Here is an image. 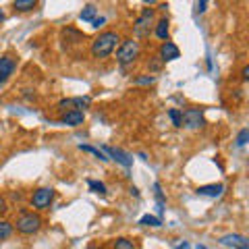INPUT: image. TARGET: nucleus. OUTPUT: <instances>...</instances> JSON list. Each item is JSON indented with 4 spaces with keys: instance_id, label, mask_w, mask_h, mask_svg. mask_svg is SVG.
Masks as SVG:
<instances>
[{
    "instance_id": "nucleus-1",
    "label": "nucleus",
    "mask_w": 249,
    "mask_h": 249,
    "mask_svg": "<svg viewBox=\"0 0 249 249\" xmlns=\"http://www.w3.org/2000/svg\"><path fill=\"white\" fill-rule=\"evenodd\" d=\"M121 44V36L116 31H102L96 40L91 42V54L93 58H108Z\"/></svg>"
},
{
    "instance_id": "nucleus-2",
    "label": "nucleus",
    "mask_w": 249,
    "mask_h": 249,
    "mask_svg": "<svg viewBox=\"0 0 249 249\" xmlns=\"http://www.w3.org/2000/svg\"><path fill=\"white\" fill-rule=\"evenodd\" d=\"M15 227H17V232H21V235H36L42 229V216L36 212H21Z\"/></svg>"
},
{
    "instance_id": "nucleus-3",
    "label": "nucleus",
    "mask_w": 249,
    "mask_h": 249,
    "mask_svg": "<svg viewBox=\"0 0 249 249\" xmlns=\"http://www.w3.org/2000/svg\"><path fill=\"white\" fill-rule=\"evenodd\" d=\"M139 56V44L135 40H124L121 42L119 50H116V60H119V65H131V62H135Z\"/></svg>"
},
{
    "instance_id": "nucleus-4",
    "label": "nucleus",
    "mask_w": 249,
    "mask_h": 249,
    "mask_svg": "<svg viewBox=\"0 0 249 249\" xmlns=\"http://www.w3.org/2000/svg\"><path fill=\"white\" fill-rule=\"evenodd\" d=\"M204 124H206V119L201 108H187L185 112H181V127L196 131V129H201Z\"/></svg>"
},
{
    "instance_id": "nucleus-5",
    "label": "nucleus",
    "mask_w": 249,
    "mask_h": 249,
    "mask_svg": "<svg viewBox=\"0 0 249 249\" xmlns=\"http://www.w3.org/2000/svg\"><path fill=\"white\" fill-rule=\"evenodd\" d=\"M52 199H54V189L52 187H40V189H36L34 196H31V208L46 210V208H50Z\"/></svg>"
},
{
    "instance_id": "nucleus-6",
    "label": "nucleus",
    "mask_w": 249,
    "mask_h": 249,
    "mask_svg": "<svg viewBox=\"0 0 249 249\" xmlns=\"http://www.w3.org/2000/svg\"><path fill=\"white\" fill-rule=\"evenodd\" d=\"M152 19H154V9H143L142 15L137 17L135 21V36L137 37H145V36H150V27H152Z\"/></svg>"
},
{
    "instance_id": "nucleus-7",
    "label": "nucleus",
    "mask_w": 249,
    "mask_h": 249,
    "mask_svg": "<svg viewBox=\"0 0 249 249\" xmlns=\"http://www.w3.org/2000/svg\"><path fill=\"white\" fill-rule=\"evenodd\" d=\"M102 152H104V154H108V156H110L112 160H116V162H119V164H123L124 168H131V166H133V158H131V156H129L127 152L119 150V147L104 145V147H102ZM110 158H108V160H110Z\"/></svg>"
},
{
    "instance_id": "nucleus-8",
    "label": "nucleus",
    "mask_w": 249,
    "mask_h": 249,
    "mask_svg": "<svg viewBox=\"0 0 249 249\" xmlns=\"http://www.w3.org/2000/svg\"><path fill=\"white\" fill-rule=\"evenodd\" d=\"M222 245H229V247H235V249H249V241L243 235H237V232H231V235H224L218 239Z\"/></svg>"
},
{
    "instance_id": "nucleus-9",
    "label": "nucleus",
    "mask_w": 249,
    "mask_h": 249,
    "mask_svg": "<svg viewBox=\"0 0 249 249\" xmlns=\"http://www.w3.org/2000/svg\"><path fill=\"white\" fill-rule=\"evenodd\" d=\"M15 67H17V62L11 56H0V85L9 81V77L15 73Z\"/></svg>"
},
{
    "instance_id": "nucleus-10",
    "label": "nucleus",
    "mask_w": 249,
    "mask_h": 249,
    "mask_svg": "<svg viewBox=\"0 0 249 249\" xmlns=\"http://www.w3.org/2000/svg\"><path fill=\"white\" fill-rule=\"evenodd\" d=\"M224 191V185L222 183H212V185H201L196 189L197 196H204V197H220Z\"/></svg>"
},
{
    "instance_id": "nucleus-11",
    "label": "nucleus",
    "mask_w": 249,
    "mask_h": 249,
    "mask_svg": "<svg viewBox=\"0 0 249 249\" xmlns=\"http://www.w3.org/2000/svg\"><path fill=\"white\" fill-rule=\"evenodd\" d=\"M178 56H181V50H178L173 42H164V44L160 46V60H162V62L177 60Z\"/></svg>"
},
{
    "instance_id": "nucleus-12",
    "label": "nucleus",
    "mask_w": 249,
    "mask_h": 249,
    "mask_svg": "<svg viewBox=\"0 0 249 249\" xmlns=\"http://www.w3.org/2000/svg\"><path fill=\"white\" fill-rule=\"evenodd\" d=\"M83 121H85V114L79 110H69L60 116V123L67 124V127H79V124H83Z\"/></svg>"
},
{
    "instance_id": "nucleus-13",
    "label": "nucleus",
    "mask_w": 249,
    "mask_h": 249,
    "mask_svg": "<svg viewBox=\"0 0 249 249\" xmlns=\"http://www.w3.org/2000/svg\"><path fill=\"white\" fill-rule=\"evenodd\" d=\"M89 104H91V98H89V96H77V98H71V106H73V110L83 112L85 108H89Z\"/></svg>"
},
{
    "instance_id": "nucleus-14",
    "label": "nucleus",
    "mask_w": 249,
    "mask_h": 249,
    "mask_svg": "<svg viewBox=\"0 0 249 249\" xmlns=\"http://www.w3.org/2000/svg\"><path fill=\"white\" fill-rule=\"evenodd\" d=\"M13 6L17 11H21V13H27V11H34L37 6V2H36V0H15Z\"/></svg>"
},
{
    "instance_id": "nucleus-15",
    "label": "nucleus",
    "mask_w": 249,
    "mask_h": 249,
    "mask_svg": "<svg viewBox=\"0 0 249 249\" xmlns=\"http://www.w3.org/2000/svg\"><path fill=\"white\" fill-rule=\"evenodd\" d=\"M156 36H158L162 42H168V19L158 21V25H156Z\"/></svg>"
},
{
    "instance_id": "nucleus-16",
    "label": "nucleus",
    "mask_w": 249,
    "mask_h": 249,
    "mask_svg": "<svg viewBox=\"0 0 249 249\" xmlns=\"http://www.w3.org/2000/svg\"><path fill=\"white\" fill-rule=\"evenodd\" d=\"M139 224H143V227H154V229H158V227H162V220H160L158 216L145 214V216H142V220H139Z\"/></svg>"
},
{
    "instance_id": "nucleus-17",
    "label": "nucleus",
    "mask_w": 249,
    "mask_h": 249,
    "mask_svg": "<svg viewBox=\"0 0 249 249\" xmlns=\"http://www.w3.org/2000/svg\"><path fill=\"white\" fill-rule=\"evenodd\" d=\"M96 6H93V4H85V9L81 11V15H79V19L81 21H93V19H96Z\"/></svg>"
},
{
    "instance_id": "nucleus-18",
    "label": "nucleus",
    "mask_w": 249,
    "mask_h": 249,
    "mask_svg": "<svg viewBox=\"0 0 249 249\" xmlns=\"http://www.w3.org/2000/svg\"><path fill=\"white\" fill-rule=\"evenodd\" d=\"M13 235V224L9 220H0V241L9 239Z\"/></svg>"
},
{
    "instance_id": "nucleus-19",
    "label": "nucleus",
    "mask_w": 249,
    "mask_h": 249,
    "mask_svg": "<svg viewBox=\"0 0 249 249\" xmlns=\"http://www.w3.org/2000/svg\"><path fill=\"white\" fill-rule=\"evenodd\" d=\"M79 150H83V152H89V154H93L96 158H100L102 162H108V156L102 152V150H98V147H91V145H79Z\"/></svg>"
},
{
    "instance_id": "nucleus-20",
    "label": "nucleus",
    "mask_w": 249,
    "mask_h": 249,
    "mask_svg": "<svg viewBox=\"0 0 249 249\" xmlns=\"http://www.w3.org/2000/svg\"><path fill=\"white\" fill-rule=\"evenodd\" d=\"M112 249H135V243L131 239L121 237V239H116L114 243H112Z\"/></svg>"
},
{
    "instance_id": "nucleus-21",
    "label": "nucleus",
    "mask_w": 249,
    "mask_h": 249,
    "mask_svg": "<svg viewBox=\"0 0 249 249\" xmlns=\"http://www.w3.org/2000/svg\"><path fill=\"white\" fill-rule=\"evenodd\" d=\"M154 191H156V199H158V212L162 214V210H164V193L160 189V183H154Z\"/></svg>"
},
{
    "instance_id": "nucleus-22",
    "label": "nucleus",
    "mask_w": 249,
    "mask_h": 249,
    "mask_svg": "<svg viewBox=\"0 0 249 249\" xmlns=\"http://www.w3.org/2000/svg\"><path fill=\"white\" fill-rule=\"evenodd\" d=\"M89 185V189L93 193H100V196H106V185L104 183H100V181H88Z\"/></svg>"
},
{
    "instance_id": "nucleus-23",
    "label": "nucleus",
    "mask_w": 249,
    "mask_h": 249,
    "mask_svg": "<svg viewBox=\"0 0 249 249\" xmlns=\"http://www.w3.org/2000/svg\"><path fill=\"white\" fill-rule=\"evenodd\" d=\"M168 116H170V121H173L175 127H181V110H177V108H170Z\"/></svg>"
},
{
    "instance_id": "nucleus-24",
    "label": "nucleus",
    "mask_w": 249,
    "mask_h": 249,
    "mask_svg": "<svg viewBox=\"0 0 249 249\" xmlns=\"http://www.w3.org/2000/svg\"><path fill=\"white\" fill-rule=\"evenodd\" d=\"M247 139H249V129H241L239 135H237V145L243 147V145L247 143Z\"/></svg>"
},
{
    "instance_id": "nucleus-25",
    "label": "nucleus",
    "mask_w": 249,
    "mask_h": 249,
    "mask_svg": "<svg viewBox=\"0 0 249 249\" xmlns=\"http://www.w3.org/2000/svg\"><path fill=\"white\" fill-rule=\"evenodd\" d=\"M58 110H62V112H69V110H73V106H71V98H67V100H60V102H58Z\"/></svg>"
},
{
    "instance_id": "nucleus-26",
    "label": "nucleus",
    "mask_w": 249,
    "mask_h": 249,
    "mask_svg": "<svg viewBox=\"0 0 249 249\" xmlns=\"http://www.w3.org/2000/svg\"><path fill=\"white\" fill-rule=\"evenodd\" d=\"M206 6H208L206 0H201V2H196V11H197V13H204V11H206Z\"/></svg>"
},
{
    "instance_id": "nucleus-27",
    "label": "nucleus",
    "mask_w": 249,
    "mask_h": 249,
    "mask_svg": "<svg viewBox=\"0 0 249 249\" xmlns=\"http://www.w3.org/2000/svg\"><path fill=\"white\" fill-rule=\"evenodd\" d=\"M135 83H154V77H137Z\"/></svg>"
},
{
    "instance_id": "nucleus-28",
    "label": "nucleus",
    "mask_w": 249,
    "mask_h": 249,
    "mask_svg": "<svg viewBox=\"0 0 249 249\" xmlns=\"http://www.w3.org/2000/svg\"><path fill=\"white\" fill-rule=\"evenodd\" d=\"M6 210H9V206H6V199H4L2 196H0V214H4Z\"/></svg>"
},
{
    "instance_id": "nucleus-29",
    "label": "nucleus",
    "mask_w": 249,
    "mask_h": 249,
    "mask_svg": "<svg viewBox=\"0 0 249 249\" xmlns=\"http://www.w3.org/2000/svg\"><path fill=\"white\" fill-rule=\"evenodd\" d=\"M104 21H106L104 17H100V19H93V21H91V25H93V27H100V25H104Z\"/></svg>"
},
{
    "instance_id": "nucleus-30",
    "label": "nucleus",
    "mask_w": 249,
    "mask_h": 249,
    "mask_svg": "<svg viewBox=\"0 0 249 249\" xmlns=\"http://www.w3.org/2000/svg\"><path fill=\"white\" fill-rule=\"evenodd\" d=\"M241 77H243V81H247V79H249V67H247V65L243 67V71H241Z\"/></svg>"
},
{
    "instance_id": "nucleus-31",
    "label": "nucleus",
    "mask_w": 249,
    "mask_h": 249,
    "mask_svg": "<svg viewBox=\"0 0 249 249\" xmlns=\"http://www.w3.org/2000/svg\"><path fill=\"white\" fill-rule=\"evenodd\" d=\"M2 21H4V13H2V11H0V23H2Z\"/></svg>"
},
{
    "instance_id": "nucleus-32",
    "label": "nucleus",
    "mask_w": 249,
    "mask_h": 249,
    "mask_svg": "<svg viewBox=\"0 0 249 249\" xmlns=\"http://www.w3.org/2000/svg\"><path fill=\"white\" fill-rule=\"evenodd\" d=\"M196 249H206V247H204V245H197V247H196Z\"/></svg>"
},
{
    "instance_id": "nucleus-33",
    "label": "nucleus",
    "mask_w": 249,
    "mask_h": 249,
    "mask_svg": "<svg viewBox=\"0 0 249 249\" xmlns=\"http://www.w3.org/2000/svg\"><path fill=\"white\" fill-rule=\"evenodd\" d=\"M89 249H96V247H89Z\"/></svg>"
}]
</instances>
